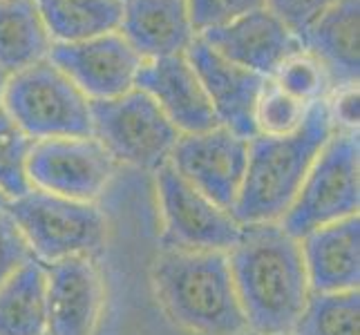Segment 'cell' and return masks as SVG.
<instances>
[{
	"label": "cell",
	"mask_w": 360,
	"mask_h": 335,
	"mask_svg": "<svg viewBox=\"0 0 360 335\" xmlns=\"http://www.w3.org/2000/svg\"><path fill=\"white\" fill-rule=\"evenodd\" d=\"M246 327L255 335H291L309 302L300 239L282 223H246L229 255Z\"/></svg>",
	"instance_id": "obj_1"
},
{
	"label": "cell",
	"mask_w": 360,
	"mask_h": 335,
	"mask_svg": "<svg viewBox=\"0 0 360 335\" xmlns=\"http://www.w3.org/2000/svg\"><path fill=\"white\" fill-rule=\"evenodd\" d=\"M327 101L309 105L300 128L284 136L255 134L248 139V161L233 219L246 223H269L284 217L302 188L320 150L336 132Z\"/></svg>",
	"instance_id": "obj_2"
},
{
	"label": "cell",
	"mask_w": 360,
	"mask_h": 335,
	"mask_svg": "<svg viewBox=\"0 0 360 335\" xmlns=\"http://www.w3.org/2000/svg\"><path fill=\"white\" fill-rule=\"evenodd\" d=\"M155 284L161 302L181 327L202 335L248 331L226 253H166L155 266Z\"/></svg>",
	"instance_id": "obj_3"
},
{
	"label": "cell",
	"mask_w": 360,
	"mask_h": 335,
	"mask_svg": "<svg viewBox=\"0 0 360 335\" xmlns=\"http://www.w3.org/2000/svg\"><path fill=\"white\" fill-rule=\"evenodd\" d=\"M3 110L32 141L94 136L90 98L49 58L11 74Z\"/></svg>",
	"instance_id": "obj_4"
},
{
	"label": "cell",
	"mask_w": 360,
	"mask_h": 335,
	"mask_svg": "<svg viewBox=\"0 0 360 335\" xmlns=\"http://www.w3.org/2000/svg\"><path fill=\"white\" fill-rule=\"evenodd\" d=\"M5 213L39 262L54 264L70 257H92L105 239V219L90 202L32 188L11 199Z\"/></svg>",
	"instance_id": "obj_5"
},
{
	"label": "cell",
	"mask_w": 360,
	"mask_h": 335,
	"mask_svg": "<svg viewBox=\"0 0 360 335\" xmlns=\"http://www.w3.org/2000/svg\"><path fill=\"white\" fill-rule=\"evenodd\" d=\"M358 155L356 130H336L331 134L282 217V228L291 237L302 239L322 226L358 215Z\"/></svg>",
	"instance_id": "obj_6"
},
{
	"label": "cell",
	"mask_w": 360,
	"mask_h": 335,
	"mask_svg": "<svg viewBox=\"0 0 360 335\" xmlns=\"http://www.w3.org/2000/svg\"><path fill=\"white\" fill-rule=\"evenodd\" d=\"M92 130L115 161L157 170L172 155L179 132L146 92L134 88L117 98L90 101Z\"/></svg>",
	"instance_id": "obj_7"
},
{
	"label": "cell",
	"mask_w": 360,
	"mask_h": 335,
	"mask_svg": "<svg viewBox=\"0 0 360 335\" xmlns=\"http://www.w3.org/2000/svg\"><path fill=\"white\" fill-rule=\"evenodd\" d=\"M117 172V161L94 136L34 141L27 159L32 188L77 202H92Z\"/></svg>",
	"instance_id": "obj_8"
},
{
	"label": "cell",
	"mask_w": 360,
	"mask_h": 335,
	"mask_svg": "<svg viewBox=\"0 0 360 335\" xmlns=\"http://www.w3.org/2000/svg\"><path fill=\"white\" fill-rule=\"evenodd\" d=\"M155 172L168 239L179 251H231L242 226L229 210L210 202L170 164Z\"/></svg>",
	"instance_id": "obj_9"
},
{
	"label": "cell",
	"mask_w": 360,
	"mask_h": 335,
	"mask_svg": "<svg viewBox=\"0 0 360 335\" xmlns=\"http://www.w3.org/2000/svg\"><path fill=\"white\" fill-rule=\"evenodd\" d=\"M248 161V139L224 126L181 134L168 164L219 208L233 210Z\"/></svg>",
	"instance_id": "obj_10"
},
{
	"label": "cell",
	"mask_w": 360,
	"mask_h": 335,
	"mask_svg": "<svg viewBox=\"0 0 360 335\" xmlns=\"http://www.w3.org/2000/svg\"><path fill=\"white\" fill-rule=\"evenodd\" d=\"M90 98H117L134 90L143 58L123 39L121 32L103 34L81 43H52L47 56Z\"/></svg>",
	"instance_id": "obj_11"
},
{
	"label": "cell",
	"mask_w": 360,
	"mask_h": 335,
	"mask_svg": "<svg viewBox=\"0 0 360 335\" xmlns=\"http://www.w3.org/2000/svg\"><path fill=\"white\" fill-rule=\"evenodd\" d=\"M200 39L231 63L264 79H271L284 60L302 49L300 39L266 7L206 29Z\"/></svg>",
	"instance_id": "obj_12"
},
{
	"label": "cell",
	"mask_w": 360,
	"mask_h": 335,
	"mask_svg": "<svg viewBox=\"0 0 360 335\" xmlns=\"http://www.w3.org/2000/svg\"><path fill=\"white\" fill-rule=\"evenodd\" d=\"M184 56L188 58L195 74L200 77L219 119V126L229 128L244 139H253L257 134L255 103L266 79L219 56L200 36H195Z\"/></svg>",
	"instance_id": "obj_13"
},
{
	"label": "cell",
	"mask_w": 360,
	"mask_h": 335,
	"mask_svg": "<svg viewBox=\"0 0 360 335\" xmlns=\"http://www.w3.org/2000/svg\"><path fill=\"white\" fill-rule=\"evenodd\" d=\"M134 88L153 98L179 134H197L219 126L213 103L184 54L143 60Z\"/></svg>",
	"instance_id": "obj_14"
},
{
	"label": "cell",
	"mask_w": 360,
	"mask_h": 335,
	"mask_svg": "<svg viewBox=\"0 0 360 335\" xmlns=\"http://www.w3.org/2000/svg\"><path fill=\"white\" fill-rule=\"evenodd\" d=\"M47 335H92L103 311V282L92 257L47 268Z\"/></svg>",
	"instance_id": "obj_15"
},
{
	"label": "cell",
	"mask_w": 360,
	"mask_h": 335,
	"mask_svg": "<svg viewBox=\"0 0 360 335\" xmlns=\"http://www.w3.org/2000/svg\"><path fill=\"white\" fill-rule=\"evenodd\" d=\"M119 32L143 60L184 54L197 36L186 0H121Z\"/></svg>",
	"instance_id": "obj_16"
},
{
	"label": "cell",
	"mask_w": 360,
	"mask_h": 335,
	"mask_svg": "<svg viewBox=\"0 0 360 335\" xmlns=\"http://www.w3.org/2000/svg\"><path fill=\"white\" fill-rule=\"evenodd\" d=\"M358 215L329 223L302 237V257L311 293L356 291L360 280Z\"/></svg>",
	"instance_id": "obj_17"
},
{
	"label": "cell",
	"mask_w": 360,
	"mask_h": 335,
	"mask_svg": "<svg viewBox=\"0 0 360 335\" xmlns=\"http://www.w3.org/2000/svg\"><path fill=\"white\" fill-rule=\"evenodd\" d=\"M360 0H338L302 36V49L327 70L331 88L358 85L360 72Z\"/></svg>",
	"instance_id": "obj_18"
},
{
	"label": "cell",
	"mask_w": 360,
	"mask_h": 335,
	"mask_svg": "<svg viewBox=\"0 0 360 335\" xmlns=\"http://www.w3.org/2000/svg\"><path fill=\"white\" fill-rule=\"evenodd\" d=\"M0 335H47V270L36 257L0 287Z\"/></svg>",
	"instance_id": "obj_19"
},
{
	"label": "cell",
	"mask_w": 360,
	"mask_h": 335,
	"mask_svg": "<svg viewBox=\"0 0 360 335\" xmlns=\"http://www.w3.org/2000/svg\"><path fill=\"white\" fill-rule=\"evenodd\" d=\"M52 36L36 0H0V70L9 77L49 56Z\"/></svg>",
	"instance_id": "obj_20"
},
{
	"label": "cell",
	"mask_w": 360,
	"mask_h": 335,
	"mask_svg": "<svg viewBox=\"0 0 360 335\" xmlns=\"http://www.w3.org/2000/svg\"><path fill=\"white\" fill-rule=\"evenodd\" d=\"M52 43H81L119 32L121 0H36Z\"/></svg>",
	"instance_id": "obj_21"
},
{
	"label": "cell",
	"mask_w": 360,
	"mask_h": 335,
	"mask_svg": "<svg viewBox=\"0 0 360 335\" xmlns=\"http://www.w3.org/2000/svg\"><path fill=\"white\" fill-rule=\"evenodd\" d=\"M358 315V289L342 293H311L291 335H360Z\"/></svg>",
	"instance_id": "obj_22"
},
{
	"label": "cell",
	"mask_w": 360,
	"mask_h": 335,
	"mask_svg": "<svg viewBox=\"0 0 360 335\" xmlns=\"http://www.w3.org/2000/svg\"><path fill=\"white\" fill-rule=\"evenodd\" d=\"M34 141L25 134L5 110H0V192L7 199H18L32 190L27 159Z\"/></svg>",
	"instance_id": "obj_23"
},
{
	"label": "cell",
	"mask_w": 360,
	"mask_h": 335,
	"mask_svg": "<svg viewBox=\"0 0 360 335\" xmlns=\"http://www.w3.org/2000/svg\"><path fill=\"white\" fill-rule=\"evenodd\" d=\"M271 81L280 90L291 94L304 105H311L316 101H325L327 92L331 90V81L327 70L320 65V60L311 56L307 49H300L293 56H289L276 70Z\"/></svg>",
	"instance_id": "obj_24"
},
{
	"label": "cell",
	"mask_w": 360,
	"mask_h": 335,
	"mask_svg": "<svg viewBox=\"0 0 360 335\" xmlns=\"http://www.w3.org/2000/svg\"><path fill=\"white\" fill-rule=\"evenodd\" d=\"M309 105L297 101L291 94L280 90L271 79H266L255 103V130L266 136H284L300 128Z\"/></svg>",
	"instance_id": "obj_25"
},
{
	"label": "cell",
	"mask_w": 360,
	"mask_h": 335,
	"mask_svg": "<svg viewBox=\"0 0 360 335\" xmlns=\"http://www.w3.org/2000/svg\"><path fill=\"white\" fill-rule=\"evenodd\" d=\"M186 3L197 36L264 7V0H186Z\"/></svg>",
	"instance_id": "obj_26"
},
{
	"label": "cell",
	"mask_w": 360,
	"mask_h": 335,
	"mask_svg": "<svg viewBox=\"0 0 360 335\" xmlns=\"http://www.w3.org/2000/svg\"><path fill=\"white\" fill-rule=\"evenodd\" d=\"M336 3L338 0H264V7L302 39L304 32Z\"/></svg>",
	"instance_id": "obj_27"
},
{
	"label": "cell",
	"mask_w": 360,
	"mask_h": 335,
	"mask_svg": "<svg viewBox=\"0 0 360 335\" xmlns=\"http://www.w3.org/2000/svg\"><path fill=\"white\" fill-rule=\"evenodd\" d=\"M32 257L34 255L16 223L7 213H0V287L9 280L11 272Z\"/></svg>",
	"instance_id": "obj_28"
},
{
	"label": "cell",
	"mask_w": 360,
	"mask_h": 335,
	"mask_svg": "<svg viewBox=\"0 0 360 335\" xmlns=\"http://www.w3.org/2000/svg\"><path fill=\"white\" fill-rule=\"evenodd\" d=\"M327 105L338 130L358 128V85H347V88L336 90L333 103H327Z\"/></svg>",
	"instance_id": "obj_29"
},
{
	"label": "cell",
	"mask_w": 360,
	"mask_h": 335,
	"mask_svg": "<svg viewBox=\"0 0 360 335\" xmlns=\"http://www.w3.org/2000/svg\"><path fill=\"white\" fill-rule=\"evenodd\" d=\"M7 81H9V74L0 70V110H3V98H5V88H7Z\"/></svg>",
	"instance_id": "obj_30"
},
{
	"label": "cell",
	"mask_w": 360,
	"mask_h": 335,
	"mask_svg": "<svg viewBox=\"0 0 360 335\" xmlns=\"http://www.w3.org/2000/svg\"><path fill=\"white\" fill-rule=\"evenodd\" d=\"M7 204H9V199H7V197H5L3 192H0V213H5Z\"/></svg>",
	"instance_id": "obj_31"
}]
</instances>
